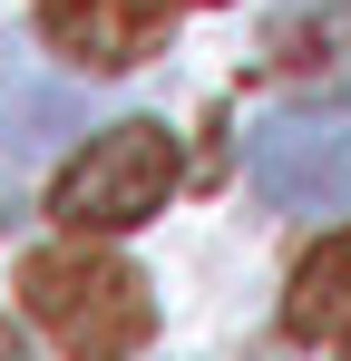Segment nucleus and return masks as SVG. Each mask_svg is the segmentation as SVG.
<instances>
[{"instance_id": "5", "label": "nucleus", "mask_w": 351, "mask_h": 361, "mask_svg": "<svg viewBox=\"0 0 351 361\" xmlns=\"http://www.w3.org/2000/svg\"><path fill=\"white\" fill-rule=\"evenodd\" d=\"M283 332L292 342H351V225L322 235L283 283Z\"/></svg>"}, {"instance_id": "1", "label": "nucleus", "mask_w": 351, "mask_h": 361, "mask_svg": "<svg viewBox=\"0 0 351 361\" xmlns=\"http://www.w3.org/2000/svg\"><path fill=\"white\" fill-rule=\"evenodd\" d=\"M20 302L30 322L49 332L58 352L108 361V352H147L156 342V293L127 254H98V244H49L20 264Z\"/></svg>"}, {"instance_id": "6", "label": "nucleus", "mask_w": 351, "mask_h": 361, "mask_svg": "<svg viewBox=\"0 0 351 361\" xmlns=\"http://www.w3.org/2000/svg\"><path fill=\"white\" fill-rule=\"evenodd\" d=\"M264 59L283 68V78H351V0H322V10L283 20L264 39Z\"/></svg>"}, {"instance_id": "7", "label": "nucleus", "mask_w": 351, "mask_h": 361, "mask_svg": "<svg viewBox=\"0 0 351 361\" xmlns=\"http://www.w3.org/2000/svg\"><path fill=\"white\" fill-rule=\"evenodd\" d=\"M78 127V108L68 98H49V88H30L20 68H0V157H39L49 137H68Z\"/></svg>"}, {"instance_id": "3", "label": "nucleus", "mask_w": 351, "mask_h": 361, "mask_svg": "<svg viewBox=\"0 0 351 361\" xmlns=\"http://www.w3.org/2000/svg\"><path fill=\"white\" fill-rule=\"evenodd\" d=\"M244 176L273 205H351V98L264 118L244 137Z\"/></svg>"}, {"instance_id": "2", "label": "nucleus", "mask_w": 351, "mask_h": 361, "mask_svg": "<svg viewBox=\"0 0 351 361\" xmlns=\"http://www.w3.org/2000/svg\"><path fill=\"white\" fill-rule=\"evenodd\" d=\"M176 176H185V157H176L166 118H117V127H98V137L58 166L49 215L78 225V235H127V225H147L176 195Z\"/></svg>"}, {"instance_id": "4", "label": "nucleus", "mask_w": 351, "mask_h": 361, "mask_svg": "<svg viewBox=\"0 0 351 361\" xmlns=\"http://www.w3.org/2000/svg\"><path fill=\"white\" fill-rule=\"evenodd\" d=\"M166 30H176V0H39V39L68 68H88V78H117V68L156 59Z\"/></svg>"}]
</instances>
